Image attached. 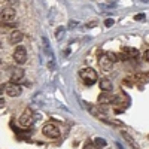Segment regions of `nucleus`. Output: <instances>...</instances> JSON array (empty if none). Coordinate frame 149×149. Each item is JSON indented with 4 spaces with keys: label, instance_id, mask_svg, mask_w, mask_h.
I'll return each mask as SVG.
<instances>
[{
    "label": "nucleus",
    "instance_id": "13",
    "mask_svg": "<svg viewBox=\"0 0 149 149\" xmlns=\"http://www.w3.org/2000/svg\"><path fill=\"white\" fill-rule=\"evenodd\" d=\"M124 52H125V54H128V57H139V51H137V49H136V48H130V46H125V48H124Z\"/></svg>",
    "mask_w": 149,
    "mask_h": 149
},
{
    "label": "nucleus",
    "instance_id": "16",
    "mask_svg": "<svg viewBox=\"0 0 149 149\" xmlns=\"http://www.w3.org/2000/svg\"><path fill=\"white\" fill-rule=\"evenodd\" d=\"M146 18L145 14H137V15H134V21H143Z\"/></svg>",
    "mask_w": 149,
    "mask_h": 149
},
{
    "label": "nucleus",
    "instance_id": "24",
    "mask_svg": "<svg viewBox=\"0 0 149 149\" xmlns=\"http://www.w3.org/2000/svg\"><path fill=\"white\" fill-rule=\"evenodd\" d=\"M3 104H5V100H3V97H2V98H0V106L3 107Z\"/></svg>",
    "mask_w": 149,
    "mask_h": 149
},
{
    "label": "nucleus",
    "instance_id": "4",
    "mask_svg": "<svg viewBox=\"0 0 149 149\" xmlns=\"http://www.w3.org/2000/svg\"><path fill=\"white\" fill-rule=\"evenodd\" d=\"M14 61L17 64H24L27 61V51L22 45H18L14 51Z\"/></svg>",
    "mask_w": 149,
    "mask_h": 149
},
{
    "label": "nucleus",
    "instance_id": "1",
    "mask_svg": "<svg viewBox=\"0 0 149 149\" xmlns=\"http://www.w3.org/2000/svg\"><path fill=\"white\" fill-rule=\"evenodd\" d=\"M79 76L85 82V85H94L97 81V72L91 67H84L79 70Z\"/></svg>",
    "mask_w": 149,
    "mask_h": 149
},
{
    "label": "nucleus",
    "instance_id": "18",
    "mask_svg": "<svg viewBox=\"0 0 149 149\" xmlns=\"http://www.w3.org/2000/svg\"><path fill=\"white\" fill-rule=\"evenodd\" d=\"M8 3H9L10 6H17V5L19 3V0H8Z\"/></svg>",
    "mask_w": 149,
    "mask_h": 149
},
{
    "label": "nucleus",
    "instance_id": "6",
    "mask_svg": "<svg viewBox=\"0 0 149 149\" xmlns=\"http://www.w3.org/2000/svg\"><path fill=\"white\" fill-rule=\"evenodd\" d=\"M5 91H6V94H8L9 97H19V95H21V93H22L21 86H19V85H17L15 82L8 84V85L5 86Z\"/></svg>",
    "mask_w": 149,
    "mask_h": 149
},
{
    "label": "nucleus",
    "instance_id": "21",
    "mask_svg": "<svg viewBox=\"0 0 149 149\" xmlns=\"http://www.w3.org/2000/svg\"><path fill=\"white\" fill-rule=\"evenodd\" d=\"M54 66H55V64H54V61H49V64H48V67H49V69H54Z\"/></svg>",
    "mask_w": 149,
    "mask_h": 149
},
{
    "label": "nucleus",
    "instance_id": "15",
    "mask_svg": "<svg viewBox=\"0 0 149 149\" xmlns=\"http://www.w3.org/2000/svg\"><path fill=\"white\" fill-rule=\"evenodd\" d=\"M61 34H64V29H63V27H58L57 31H55V37H57L58 40L61 39Z\"/></svg>",
    "mask_w": 149,
    "mask_h": 149
},
{
    "label": "nucleus",
    "instance_id": "7",
    "mask_svg": "<svg viewBox=\"0 0 149 149\" xmlns=\"http://www.w3.org/2000/svg\"><path fill=\"white\" fill-rule=\"evenodd\" d=\"M22 39H24V33H22L21 30H12V31L9 33V36H8V40H9V43H12V45H18Z\"/></svg>",
    "mask_w": 149,
    "mask_h": 149
},
{
    "label": "nucleus",
    "instance_id": "11",
    "mask_svg": "<svg viewBox=\"0 0 149 149\" xmlns=\"http://www.w3.org/2000/svg\"><path fill=\"white\" fill-rule=\"evenodd\" d=\"M110 102H112L110 93L103 91V94H102V95H98V104H109Z\"/></svg>",
    "mask_w": 149,
    "mask_h": 149
},
{
    "label": "nucleus",
    "instance_id": "20",
    "mask_svg": "<svg viewBox=\"0 0 149 149\" xmlns=\"http://www.w3.org/2000/svg\"><path fill=\"white\" fill-rule=\"evenodd\" d=\"M85 149H95V145L93 146L91 143H88V145H85Z\"/></svg>",
    "mask_w": 149,
    "mask_h": 149
},
{
    "label": "nucleus",
    "instance_id": "2",
    "mask_svg": "<svg viewBox=\"0 0 149 149\" xmlns=\"http://www.w3.org/2000/svg\"><path fill=\"white\" fill-rule=\"evenodd\" d=\"M42 133L46 136V137H49V139H58L60 137V128L55 125V124H52V122H46L45 125H43V128H42Z\"/></svg>",
    "mask_w": 149,
    "mask_h": 149
},
{
    "label": "nucleus",
    "instance_id": "17",
    "mask_svg": "<svg viewBox=\"0 0 149 149\" xmlns=\"http://www.w3.org/2000/svg\"><path fill=\"white\" fill-rule=\"evenodd\" d=\"M113 22H115V21L112 19V18H107V19L104 21V26H106V27H112V26H113Z\"/></svg>",
    "mask_w": 149,
    "mask_h": 149
},
{
    "label": "nucleus",
    "instance_id": "3",
    "mask_svg": "<svg viewBox=\"0 0 149 149\" xmlns=\"http://www.w3.org/2000/svg\"><path fill=\"white\" fill-rule=\"evenodd\" d=\"M18 122H19L21 127H31L33 122H34V113H33V110L31 109H26L21 113Z\"/></svg>",
    "mask_w": 149,
    "mask_h": 149
},
{
    "label": "nucleus",
    "instance_id": "9",
    "mask_svg": "<svg viewBox=\"0 0 149 149\" xmlns=\"http://www.w3.org/2000/svg\"><path fill=\"white\" fill-rule=\"evenodd\" d=\"M24 74H26V72H24V69H21V67H17V69H14V70H12V73H10V81L17 84V82L22 81Z\"/></svg>",
    "mask_w": 149,
    "mask_h": 149
},
{
    "label": "nucleus",
    "instance_id": "14",
    "mask_svg": "<svg viewBox=\"0 0 149 149\" xmlns=\"http://www.w3.org/2000/svg\"><path fill=\"white\" fill-rule=\"evenodd\" d=\"M94 145H95V148H104L106 146V140L102 139V137H95L94 139Z\"/></svg>",
    "mask_w": 149,
    "mask_h": 149
},
{
    "label": "nucleus",
    "instance_id": "8",
    "mask_svg": "<svg viewBox=\"0 0 149 149\" xmlns=\"http://www.w3.org/2000/svg\"><path fill=\"white\" fill-rule=\"evenodd\" d=\"M15 19V9L12 8H2V21L3 22H10Z\"/></svg>",
    "mask_w": 149,
    "mask_h": 149
},
{
    "label": "nucleus",
    "instance_id": "22",
    "mask_svg": "<svg viewBox=\"0 0 149 149\" xmlns=\"http://www.w3.org/2000/svg\"><path fill=\"white\" fill-rule=\"evenodd\" d=\"M95 26H97V22H90L86 27H90V29H91V27H95Z\"/></svg>",
    "mask_w": 149,
    "mask_h": 149
},
{
    "label": "nucleus",
    "instance_id": "12",
    "mask_svg": "<svg viewBox=\"0 0 149 149\" xmlns=\"http://www.w3.org/2000/svg\"><path fill=\"white\" fill-rule=\"evenodd\" d=\"M121 134H122V137H124V139H125V140L128 142V145H130L133 149H139L137 143H136V142L133 140V137H131V136H130L128 133H125V131H121Z\"/></svg>",
    "mask_w": 149,
    "mask_h": 149
},
{
    "label": "nucleus",
    "instance_id": "10",
    "mask_svg": "<svg viewBox=\"0 0 149 149\" xmlns=\"http://www.w3.org/2000/svg\"><path fill=\"white\" fill-rule=\"evenodd\" d=\"M98 86H100L102 91H106V93H110L112 88H113V85H112V82L109 79H102L100 82H98Z\"/></svg>",
    "mask_w": 149,
    "mask_h": 149
},
{
    "label": "nucleus",
    "instance_id": "19",
    "mask_svg": "<svg viewBox=\"0 0 149 149\" xmlns=\"http://www.w3.org/2000/svg\"><path fill=\"white\" fill-rule=\"evenodd\" d=\"M143 60H145V61H149V51H145V54H143Z\"/></svg>",
    "mask_w": 149,
    "mask_h": 149
},
{
    "label": "nucleus",
    "instance_id": "5",
    "mask_svg": "<svg viewBox=\"0 0 149 149\" xmlns=\"http://www.w3.org/2000/svg\"><path fill=\"white\" fill-rule=\"evenodd\" d=\"M98 66H100V69H103L104 72H110L112 67H113V58L109 54H104L98 58Z\"/></svg>",
    "mask_w": 149,
    "mask_h": 149
},
{
    "label": "nucleus",
    "instance_id": "25",
    "mask_svg": "<svg viewBox=\"0 0 149 149\" xmlns=\"http://www.w3.org/2000/svg\"><path fill=\"white\" fill-rule=\"evenodd\" d=\"M116 146H118V149H124V148H122V146H121L119 143H116Z\"/></svg>",
    "mask_w": 149,
    "mask_h": 149
},
{
    "label": "nucleus",
    "instance_id": "23",
    "mask_svg": "<svg viewBox=\"0 0 149 149\" xmlns=\"http://www.w3.org/2000/svg\"><path fill=\"white\" fill-rule=\"evenodd\" d=\"M76 26H78V22H76V21H74V22L72 21V22H70V27H76Z\"/></svg>",
    "mask_w": 149,
    "mask_h": 149
}]
</instances>
